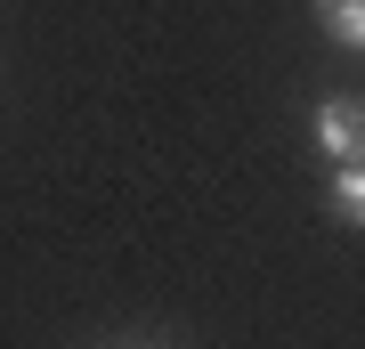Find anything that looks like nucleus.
<instances>
[{
	"label": "nucleus",
	"mask_w": 365,
	"mask_h": 349,
	"mask_svg": "<svg viewBox=\"0 0 365 349\" xmlns=\"http://www.w3.org/2000/svg\"><path fill=\"white\" fill-rule=\"evenodd\" d=\"M309 130H317V146L333 163H365V98H325Z\"/></svg>",
	"instance_id": "nucleus-1"
},
{
	"label": "nucleus",
	"mask_w": 365,
	"mask_h": 349,
	"mask_svg": "<svg viewBox=\"0 0 365 349\" xmlns=\"http://www.w3.org/2000/svg\"><path fill=\"white\" fill-rule=\"evenodd\" d=\"M317 25H325L341 49L365 57V0H317Z\"/></svg>",
	"instance_id": "nucleus-2"
},
{
	"label": "nucleus",
	"mask_w": 365,
	"mask_h": 349,
	"mask_svg": "<svg viewBox=\"0 0 365 349\" xmlns=\"http://www.w3.org/2000/svg\"><path fill=\"white\" fill-rule=\"evenodd\" d=\"M325 203H333V220L365 228V163H341L333 171V195H325Z\"/></svg>",
	"instance_id": "nucleus-3"
}]
</instances>
